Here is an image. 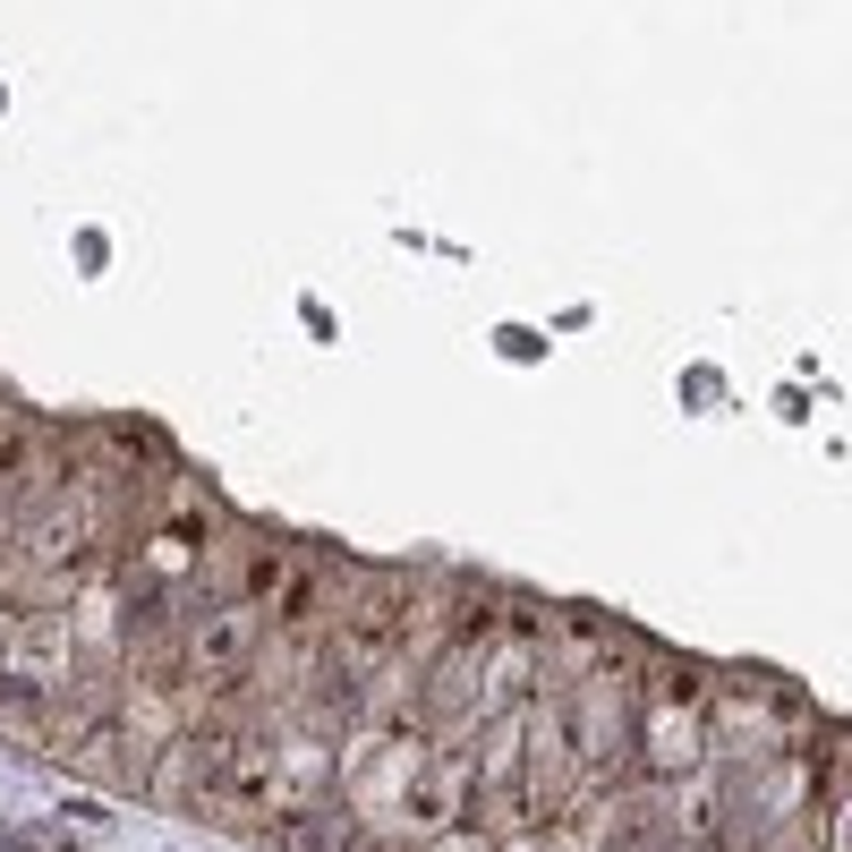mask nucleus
Masks as SVG:
<instances>
[{"instance_id": "1", "label": "nucleus", "mask_w": 852, "mask_h": 852, "mask_svg": "<svg viewBox=\"0 0 852 852\" xmlns=\"http://www.w3.org/2000/svg\"><path fill=\"white\" fill-rule=\"evenodd\" d=\"M410 852H503V835L478 827V819H461V827H435V835H418Z\"/></svg>"}, {"instance_id": "2", "label": "nucleus", "mask_w": 852, "mask_h": 852, "mask_svg": "<svg viewBox=\"0 0 852 852\" xmlns=\"http://www.w3.org/2000/svg\"><path fill=\"white\" fill-rule=\"evenodd\" d=\"M819 852H852V793L819 802Z\"/></svg>"}]
</instances>
